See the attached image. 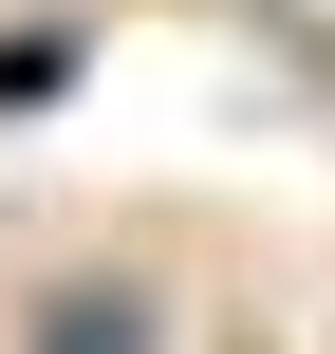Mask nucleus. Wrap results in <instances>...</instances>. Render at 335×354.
Instances as JSON below:
<instances>
[{
	"label": "nucleus",
	"instance_id": "nucleus-1",
	"mask_svg": "<svg viewBox=\"0 0 335 354\" xmlns=\"http://www.w3.org/2000/svg\"><path fill=\"white\" fill-rule=\"evenodd\" d=\"M37 354H149V280H56L37 299Z\"/></svg>",
	"mask_w": 335,
	"mask_h": 354
},
{
	"label": "nucleus",
	"instance_id": "nucleus-2",
	"mask_svg": "<svg viewBox=\"0 0 335 354\" xmlns=\"http://www.w3.org/2000/svg\"><path fill=\"white\" fill-rule=\"evenodd\" d=\"M56 75H75V37H56V19H37V37H0V112H37Z\"/></svg>",
	"mask_w": 335,
	"mask_h": 354
}]
</instances>
